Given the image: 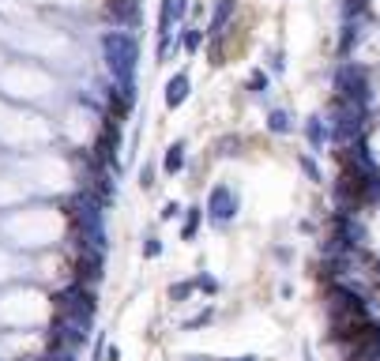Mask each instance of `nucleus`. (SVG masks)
I'll return each mask as SVG.
<instances>
[{"mask_svg":"<svg viewBox=\"0 0 380 361\" xmlns=\"http://www.w3.org/2000/svg\"><path fill=\"white\" fill-rule=\"evenodd\" d=\"M102 53H106V64H110L113 80L121 83V94L132 98L136 94V61H139L136 38L125 34V30H110L102 38Z\"/></svg>","mask_w":380,"mask_h":361,"instance_id":"f257e3e1","label":"nucleus"},{"mask_svg":"<svg viewBox=\"0 0 380 361\" xmlns=\"http://www.w3.org/2000/svg\"><path fill=\"white\" fill-rule=\"evenodd\" d=\"M335 91H339V102H350V106H369V75L365 68H357V64H343L339 75H335Z\"/></svg>","mask_w":380,"mask_h":361,"instance_id":"f03ea898","label":"nucleus"},{"mask_svg":"<svg viewBox=\"0 0 380 361\" xmlns=\"http://www.w3.org/2000/svg\"><path fill=\"white\" fill-rule=\"evenodd\" d=\"M362 117H365V109L362 106H350V102H339V109H335V117H331V139L335 144H354L357 136H362Z\"/></svg>","mask_w":380,"mask_h":361,"instance_id":"7ed1b4c3","label":"nucleus"},{"mask_svg":"<svg viewBox=\"0 0 380 361\" xmlns=\"http://www.w3.org/2000/svg\"><path fill=\"white\" fill-rule=\"evenodd\" d=\"M208 215L215 218V222H230V218L237 215V196H234V189H215L211 192V203H208Z\"/></svg>","mask_w":380,"mask_h":361,"instance_id":"20e7f679","label":"nucleus"},{"mask_svg":"<svg viewBox=\"0 0 380 361\" xmlns=\"http://www.w3.org/2000/svg\"><path fill=\"white\" fill-rule=\"evenodd\" d=\"M189 91H192V80H189V75H173V80H170V87H166V106L170 109H177L181 102H184V98H189Z\"/></svg>","mask_w":380,"mask_h":361,"instance_id":"39448f33","label":"nucleus"},{"mask_svg":"<svg viewBox=\"0 0 380 361\" xmlns=\"http://www.w3.org/2000/svg\"><path fill=\"white\" fill-rule=\"evenodd\" d=\"M237 12V0H219L211 12V34H222V27L230 23V15Z\"/></svg>","mask_w":380,"mask_h":361,"instance_id":"423d86ee","label":"nucleus"},{"mask_svg":"<svg viewBox=\"0 0 380 361\" xmlns=\"http://www.w3.org/2000/svg\"><path fill=\"white\" fill-rule=\"evenodd\" d=\"M184 4H189V0H166V12H162V38H170V23L184 15Z\"/></svg>","mask_w":380,"mask_h":361,"instance_id":"0eeeda50","label":"nucleus"},{"mask_svg":"<svg viewBox=\"0 0 380 361\" xmlns=\"http://www.w3.org/2000/svg\"><path fill=\"white\" fill-rule=\"evenodd\" d=\"M181 166H184V144H173L166 155V173H181Z\"/></svg>","mask_w":380,"mask_h":361,"instance_id":"6e6552de","label":"nucleus"},{"mask_svg":"<svg viewBox=\"0 0 380 361\" xmlns=\"http://www.w3.org/2000/svg\"><path fill=\"white\" fill-rule=\"evenodd\" d=\"M267 125H271V132H290V117L282 113V109H275V113L267 117Z\"/></svg>","mask_w":380,"mask_h":361,"instance_id":"1a4fd4ad","label":"nucleus"},{"mask_svg":"<svg viewBox=\"0 0 380 361\" xmlns=\"http://www.w3.org/2000/svg\"><path fill=\"white\" fill-rule=\"evenodd\" d=\"M200 42H203V34H200V30H192V27H189V30H184V38H181V46L192 53V49H200Z\"/></svg>","mask_w":380,"mask_h":361,"instance_id":"9d476101","label":"nucleus"},{"mask_svg":"<svg viewBox=\"0 0 380 361\" xmlns=\"http://www.w3.org/2000/svg\"><path fill=\"white\" fill-rule=\"evenodd\" d=\"M196 226H200V215H196V211H192L189 218H184V226H181V234H184V241H189L192 234H196Z\"/></svg>","mask_w":380,"mask_h":361,"instance_id":"9b49d317","label":"nucleus"},{"mask_svg":"<svg viewBox=\"0 0 380 361\" xmlns=\"http://www.w3.org/2000/svg\"><path fill=\"white\" fill-rule=\"evenodd\" d=\"M155 253H162V245L155 237H147V248H144V256H155Z\"/></svg>","mask_w":380,"mask_h":361,"instance_id":"f8f14e48","label":"nucleus"},{"mask_svg":"<svg viewBox=\"0 0 380 361\" xmlns=\"http://www.w3.org/2000/svg\"><path fill=\"white\" fill-rule=\"evenodd\" d=\"M357 8H362V0H346V15H354Z\"/></svg>","mask_w":380,"mask_h":361,"instance_id":"ddd939ff","label":"nucleus"},{"mask_svg":"<svg viewBox=\"0 0 380 361\" xmlns=\"http://www.w3.org/2000/svg\"><path fill=\"white\" fill-rule=\"evenodd\" d=\"M234 361H256V357H234Z\"/></svg>","mask_w":380,"mask_h":361,"instance_id":"4468645a","label":"nucleus"}]
</instances>
